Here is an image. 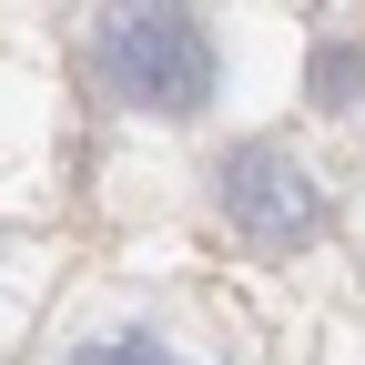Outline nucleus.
Segmentation results:
<instances>
[{
	"instance_id": "f257e3e1",
	"label": "nucleus",
	"mask_w": 365,
	"mask_h": 365,
	"mask_svg": "<svg viewBox=\"0 0 365 365\" xmlns=\"http://www.w3.org/2000/svg\"><path fill=\"white\" fill-rule=\"evenodd\" d=\"M91 81L112 91L122 112H163L193 122L223 81V51L193 11H102L91 21Z\"/></svg>"
},
{
	"instance_id": "f03ea898",
	"label": "nucleus",
	"mask_w": 365,
	"mask_h": 365,
	"mask_svg": "<svg viewBox=\"0 0 365 365\" xmlns=\"http://www.w3.org/2000/svg\"><path fill=\"white\" fill-rule=\"evenodd\" d=\"M213 213L234 223L254 254H304L325 234V193H314V173L294 163V143H234L213 163Z\"/></svg>"
},
{
	"instance_id": "7ed1b4c3",
	"label": "nucleus",
	"mask_w": 365,
	"mask_h": 365,
	"mask_svg": "<svg viewBox=\"0 0 365 365\" xmlns=\"http://www.w3.org/2000/svg\"><path fill=\"white\" fill-rule=\"evenodd\" d=\"M365 91V41H325L314 51V112H355Z\"/></svg>"
},
{
	"instance_id": "20e7f679",
	"label": "nucleus",
	"mask_w": 365,
	"mask_h": 365,
	"mask_svg": "<svg viewBox=\"0 0 365 365\" xmlns=\"http://www.w3.org/2000/svg\"><path fill=\"white\" fill-rule=\"evenodd\" d=\"M71 365H182L173 345H153V335H102V345H81Z\"/></svg>"
}]
</instances>
